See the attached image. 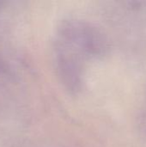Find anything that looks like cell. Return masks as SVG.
Returning a JSON list of instances; mask_svg holds the SVG:
<instances>
[{
	"mask_svg": "<svg viewBox=\"0 0 146 147\" xmlns=\"http://www.w3.org/2000/svg\"><path fill=\"white\" fill-rule=\"evenodd\" d=\"M106 41L101 32L82 21H67L56 39V64L62 82L71 91L81 89L86 59L101 55Z\"/></svg>",
	"mask_w": 146,
	"mask_h": 147,
	"instance_id": "1",
	"label": "cell"
}]
</instances>
